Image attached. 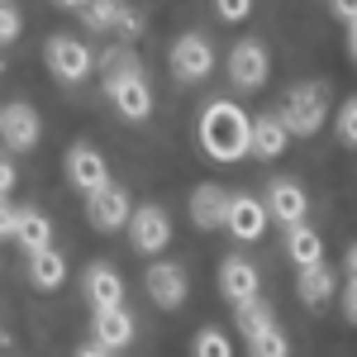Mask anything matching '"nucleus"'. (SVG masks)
I'll return each instance as SVG.
<instances>
[{
    "label": "nucleus",
    "instance_id": "1",
    "mask_svg": "<svg viewBox=\"0 0 357 357\" xmlns=\"http://www.w3.org/2000/svg\"><path fill=\"white\" fill-rule=\"evenodd\" d=\"M248 124H252V119L243 114L238 100H210V105L200 110L195 138H200L205 158H215V162H238V158H248Z\"/></svg>",
    "mask_w": 357,
    "mask_h": 357
},
{
    "label": "nucleus",
    "instance_id": "2",
    "mask_svg": "<svg viewBox=\"0 0 357 357\" xmlns=\"http://www.w3.org/2000/svg\"><path fill=\"white\" fill-rule=\"evenodd\" d=\"M105 72H110V77H105V96H110V105L124 114V119L143 124V119L153 114V86H148L143 67L129 57V48H124V43L105 53Z\"/></svg>",
    "mask_w": 357,
    "mask_h": 357
},
{
    "label": "nucleus",
    "instance_id": "3",
    "mask_svg": "<svg viewBox=\"0 0 357 357\" xmlns=\"http://www.w3.org/2000/svg\"><path fill=\"white\" fill-rule=\"evenodd\" d=\"M281 124H286V134L291 138H310L324 129V119H329V82H301L291 86L286 96H281V114H276Z\"/></svg>",
    "mask_w": 357,
    "mask_h": 357
},
{
    "label": "nucleus",
    "instance_id": "4",
    "mask_svg": "<svg viewBox=\"0 0 357 357\" xmlns=\"http://www.w3.org/2000/svg\"><path fill=\"white\" fill-rule=\"evenodd\" d=\"M43 62H48V72H53L57 82L77 86L91 77V67H96V53L86 48L82 38H72V33H53L48 43H43Z\"/></svg>",
    "mask_w": 357,
    "mask_h": 357
},
{
    "label": "nucleus",
    "instance_id": "5",
    "mask_svg": "<svg viewBox=\"0 0 357 357\" xmlns=\"http://www.w3.org/2000/svg\"><path fill=\"white\" fill-rule=\"evenodd\" d=\"M143 291H148V301L158 305V310H181L186 296H191V276L181 262H167L158 257L148 272H143Z\"/></svg>",
    "mask_w": 357,
    "mask_h": 357
},
{
    "label": "nucleus",
    "instance_id": "6",
    "mask_svg": "<svg viewBox=\"0 0 357 357\" xmlns=\"http://www.w3.org/2000/svg\"><path fill=\"white\" fill-rule=\"evenodd\" d=\"M129 210H134V200L124 186H96V191H86V224L91 229H100V234H119L124 224H129Z\"/></svg>",
    "mask_w": 357,
    "mask_h": 357
},
{
    "label": "nucleus",
    "instance_id": "7",
    "mask_svg": "<svg viewBox=\"0 0 357 357\" xmlns=\"http://www.w3.org/2000/svg\"><path fill=\"white\" fill-rule=\"evenodd\" d=\"M272 77V53L257 43V38H238L229 48V82L238 91H262Z\"/></svg>",
    "mask_w": 357,
    "mask_h": 357
},
{
    "label": "nucleus",
    "instance_id": "8",
    "mask_svg": "<svg viewBox=\"0 0 357 357\" xmlns=\"http://www.w3.org/2000/svg\"><path fill=\"white\" fill-rule=\"evenodd\" d=\"M62 172H67V186L82 191V195L110 181V162H105V153L96 143H72L67 158H62Z\"/></svg>",
    "mask_w": 357,
    "mask_h": 357
},
{
    "label": "nucleus",
    "instance_id": "9",
    "mask_svg": "<svg viewBox=\"0 0 357 357\" xmlns=\"http://www.w3.org/2000/svg\"><path fill=\"white\" fill-rule=\"evenodd\" d=\"M172 77L176 82H205L210 72H215V48H210V38H200V33H181L176 43H172Z\"/></svg>",
    "mask_w": 357,
    "mask_h": 357
},
{
    "label": "nucleus",
    "instance_id": "10",
    "mask_svg": "<svg viewBox=\"0 0 357 357\" xmlns=\"http://www.w3.org/2000/svg\"><path fill=\"white\" fill-rule=\"evenodd\" d=\"M129 243H134V252H162L167 243H172V220H167L162 205H138V210H129Z\"/></svg>",
    "mask_w": 357,
    "mask_h": 357
},
{
    "label": "nucleus",
    "instance_id": "11",
    "mask_svg": "<svg viewBox=\"0 0 357 357\" xmlns=\"http://www.w3.org/2000/svg\"><path fill=\"white\" fill-rule=\"evenodd\" d=\"M0 138H5L10 153H33L38 138H43V119H38V110L24 105V100L0 105Z\"/></svg>",
    "mask_w": 357,
    "mask_h": 357
},
{
    "label": "nucleus",
    "instance_id": "12",
    "mask_svg": "<svg viewBox=\"0 0 357 357\" xmlns=\"http://www.w3.org/2000/svg\"><path fill=\"white\" fill-rule=\"evenodd\" d=\"M267 210H262V200L257 195H234L229 191V210H224V229L238 238V243H257L262 234H267Z\"/></svg>",
    "mask_w": 357,
    "mask_h": 357
},
{
    "label": "nucleus",
    "instance_id": "13",
    "mask_svg": "<svg viewBox=\"0 0 357 357\" xmlns=\"http://www.w3.org/2000/svg\"><path fill=\"white\" fill-rule=\"evenodd\" d=\"M262 210H267V220L276 224H301L310 215V195H305L301 181H291V176H276L272 186H267V200H262Z\"/></svg>",
    "mask_w": 357,
    "mask_h": 357
},
{
    "label": "nucleus",
    "instance_id": "14",
    "mask_svg": "<svg viewBox=\"0 0 357 357\" xmlns=\"http://www.w3.org/2000/svg\"><path fill=\"white\" fill-rule=\"evenodd\" d=\"M91 333H96V343L100 348H129L134 343V333H138V324H134V314L124 310V305H96V314H91Z\"/></svg>",
    "mask_w": 357,
    "mask_h": 357
},
{
    "label": "nucleus",
    "instance_id": "15",
    "mask_svg": "<svg viewBox=\"0 0 357 357\" xmlns=\"http://www.w3.org/2000/svg\"><path fill=\"white\" fill-rule=\"evenodd\" d=\"M262 291V276H257V267L248 262V257H238V252H229L220 262V296L229 305H238V301H252Z\"/></svg>",
    "mask_w": 357,
    "mask_h": 357
},
{
    "label": "nucleus",
    "instance_id": "16",
    "mask_svg": "<svg viewBox=\"0 0 357 357\" xmlns=\"http://www.w3.org/2000/svg\"><path fill=\"white\" fill-rule=\"evenodd\" d=\"M186 210H191V224L195 229H205V234H215L224 229V210H229V191L215 186V181H200L186 200Z\"/></svg>",
    "mask_w": 357,
    "mask_h": 357
},
{
    "label": "nucleus",
    "instance_id": "17",
    "mask_svg": "<svg viewBox=\"0 0 357 357\" xmlns=\"http://www.w3.org/2000/svg\"><path fill=\"white\" fill-rule=\"evenodd\" d=\"M286 143H291V134H286V124L276 114H262V119L248 124V153L262 158V162H276L286 153Z\"/></svg>",
    "mask_w": 357,
    "mask_h": 357
},
{
    "label": "nucleus",
    "instance_id": "18",
    "mask_svg": "<svg viewBox=\"0 0 357 357\" xmlns=\"http://www.w3.org/2000/svg\"><path fill=\"white\" fill-rule=\"evenodd\" d=\"M82 291L91 305H124V276L110 262H91L82 276Z\"/></svg>",
    "mask_w": 357,
    "mask_h": 357
},
{
    "label": "nucleus",
    "instance_id": "19",
    "mask_svg": "<svg viewBox=\"0 0 357 357\" xmlns=\"http://www.w3.org/2000/svg\"><path fill=\"white\" fill-rule=\"evenodd\" d=\"M24 272H29V281L38 286V291H57L62 281H67V257H62V248H38V252H24Z\"/></svg>",
    "mask_w": 357,
    "mask_h": 357
},
{
    "label": "nucleus",
    "instance_id": "20",
    "mask_svg": "<svg viewBox=\"0 0 357 357\" xmlns=\"http://www.w3.org/2000/svg\"><path fill=\"white\" fill-rule=\"evenodd\" d=\"M296 291H301V301L310 305V310H324V305L338 296V276H333V267L314 262V267H301V276H296Z\"/></svg>",
    "mask_w": 357,
    "mask_h": 357
},
{
    "label": "nucleus",
    "instance_id": "21",
    "mask_svg": "<svg viewBox=\"0 0 357 357\" xmlns=\"http://www.w3.org/2000/svg\"><path fill=\"white\" fill-rule=\"evenodd\" d=\"M286 257L296 262V267H314V262H324V238H319V229H310V224H286Z\"/></svg>",
    "mask_w": 357,
    "mask_h": 357
},
{
    "label": "nucleus",
    "instance_id": "22",
    "mask_svg": "<svg viewBox=\"0 0 357 357\" xmlns=\"http://www.w3.org/2000/svg\"><path fill=\"white\" fill-rule=\"evenodd\" d=\"M15 243L24 248V252H38V248H53V220H48L43 210H33V205H24V210H20V220H15Z\"/></svg>",
    "mask_w": 357,
    "mask_h": 357
},
{
    "label": "nucleus",
    "instance_id": "23",
    "mask_svg": "<svg viewBox=\"0 0 357 357\" xmlns=\"http://www.w3.org/2000/svg\"><path fill=\"white\" fill-rule=\"evenodd\" d=\"M77 15H82V24H86V29L119 33L124 15H129V5H124V0H82V5H77Z\"/></svg>",
    "mask_w": 357,
    "mask_h": 357
},
{
    "label": "nucleus",
    "instance_id": "24",
    "mask_svg": "<svg viewBox=\"0 0 357 357\" xmlns=\"http://www.w3.org/2000/svg\"><path fill=\"white\" fill-rule=\"evenodd\" d=\"M234 324H238V333H243V338H252L257 329L276 324V319H272V305H262L257 296H252V301H238V305H234Z\"/></svg>",
    "mask_w": 357,
    "mask_h": 357
},
{
    "label": "nucleus",
    "instance_id": "25",
    "mask_svg": "<svg viewBox=\"0 0 357 357\" xmlns=\"http://www.w3.org/2000/svg\"><path fill=\"white\" fill-rule=\"evenodd\" d=\"M248 353L252 357H291V338L281 333V324H267L248 338Z\"/></svg>",
    "mask_w": 357,
    "mask_h": 357
},
{
    "label": "nucleus",
    "instance_id": "26",
    "mask_svg": "<svg viewBox=\"0 0 357 357\" xmlns=\"http://www.w3.org/2000/svg\"><path fill=\"white\" fill-rule=\"evenodd\" d=\"M191 357H234V343H229L224 329L205 324V329H195V338H191Z\"/></svg>",
    "mask_w": 357,
    "mask_h": 357
},
{
    "label": "nucleus",
    "instance_id": "27",
    "mask_svg": "<svg viewBox=\"0 0 357 357\" xmlns=\"http://www.w3.org/2000/svg\"><path fill=\"white\" fill-rule=\"evenodd\" d=\"M20 33H24V15H20V5H15V0H0V48H10Z\"/></svg>",
    "mask_w": 357,
    "mask_h": 357
},
{
    "label": "nucleus",
    "instance_id": "28",
    "mask_svg": "<svg viewBox=\"0 0 357 357\" xmlns=\"http://www.w3.org/2000/svg\"><path fill=\"white\" fill-rule=\"evenodd\" d=\"M338 143H343V148H353V143H357V100H353V96L338 105Z\"/></svg>",
    "mask_w": 357,
    "mask_h": 357
},
{
    "label": "nucleus",
    "instance_id": "29",
    "mask_svg": "<svg viewBox=\"0 0 357 357\" xmlns=\"http://www.w3.org/2000/svg\"><path fill=\"white\" fill-rule=\"evenodd\" d=\"M215 5V15H220L224 24H243L248 15H252V0H210Z\"/></svg>",
    "mask_w": 357,
    "mask_h": 357
},
{
    "label": "nucleus",
    "instance_id": "30",
    "mask_svg": "<svg viewBox=\"0 0 357 357\" xmlns=\"http://www.w3.org/2000/svg\"><path fill=\"white\" fill-rule=\"evenodd\" d=\"M15 220H20V205H10V195H0V243L15 238Z\"/></svg>",
    "mask_w": 357,
    "mask_h": 357
},
{
    "label": "nucleus",
    "instance_id": "31",
    "mask_svg": "<svg viewBox=\"0 0 357 357\" xmlns=\"http://www.w3.org/2000/svg\"><path fill=\"white\" fill-rule=\"evenodd\" d=\"M343 319H348V324L357 319V286H353V272H348V286H343Z\"/></svg>",
    "mask_w": 357,
    "mask_h": 357
},
{
    "label": "nucleus",
    "instance_id": "32",
    "mask_svg": "<svg viewBox=\"0 0 357 357\" xmlns=\"http://www.w3.org/2000/svg\"><path fill=\"white\" fill-rule=\"evenodd\" d=\"M15 191V162H10V153H0V195Z\"/></svg>",
    "mask_w": 357,
    "mask_h": 357
},
{
    "label": "nucleus",
    "instance_id": "33",
    "mask_svg": "<svg viewBox=\"0 0 357 357\" xmlns=\"http://www.w3.org/2000/svg\"><path fill=\"white\" fill-rule=\"evenodd\" d=\"M333 15L343 20V29H353V15H357V0H333Z\"/></svg>",
    "mask_w": 357,
    "mask_h": 357
},
{
    "label": "nucleus",
    "instance_id": "34",
    "mask_svg": "<svg viewBox=\"0 0 357 357\" xmlns=\"http://www.w3.org/2000/svg\"><path fill=\"white\" fill-rule=\"evenodd\" d=\"M77 357H114L110 348H100V343H96V338H91V343H86V348H77Z\"/></svg>",
    "mask_w": 357,
    "mask_h": 357
},
{
    "label": "nucleus",
    "instance_id": "35",
    "mask_svg": "<svg viewBox=\"0 0 357 357\" xmlns=\"http://www.w3.org/2000/svg\"><path fill=\"white\" fill-rule=\"evenodd\" d=\"M53 5H62V10H77V5H82V0H53Z\"/></svg>",
    "mask_w": 357,
    "mask_h": 357
}]
</instances>
